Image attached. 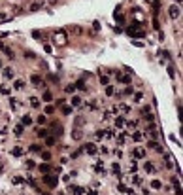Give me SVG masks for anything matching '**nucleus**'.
Listing matches in <instances>:
<instances>
[{"label": "nucleus", "instance_id": "nucleus-1", "mask_svg": "<svg viewBox=\"0 0 183 195\" xmlns=\"http://www.w3.org/2000/svg\"><path fill=\"white\" fill-rule=\"evenodd\" d=\"M94 172L98 174V176H106V174H108V170H106V163L102 161V159H96V161H94Z\"/></svg>", "mask_w": 183, "mask_h": 195}, {"label": "nucleus", "instance_id": "nucleus-2", "mask_svg": "<svg viewBox=\"0 0 183 195\" xmlns=\"http://www.w3.org/2000/svg\"><path fill=\"white\" fill-rule=\"evenodd\" d=\"M168 15H170V19H172V21L180 19V15H181V8H180V4H172V6L168 8Z\"/></svg>", "mask_w": 183, "mask_h": 195}, {"label": "nucleus", "instance_id": "nucleus-3", "mask_svg": "<svg viewBox=\"0 0 183 195\" xmlns=\"http://www.w3.org/2000/svg\"><path fill=\"white\" fill-rule=\"evenodd\" d=\"M81 150L87 153V156H96V153H98V146L94 144V142H87V144H83Z\"/></svg>", "mask_w": 183, "mask_h": 195}, {"label": "nucleus", "instance_id": "nucleus-4", "mask_svg": "<svg viewBox=\"0 0 183 195\" xmlns=\"http://www.w3.org/2000/svg\"><path fill=\"white\" fill-rule=\"evenodd\" d=\"M113 125H115V129H117V131L125 129V127H126V118L125 116H115L113 118Z\"/></svg>", "mask_w": 183, "mask_h": 195}, {"label": "nucleus", "instance_id": "nucleus-5", "mask_svg": "<svg viewBox=\"0 0 183 195\" xmlns=\"http://www.w3.org/2000/svg\"><path fill=\"white\" fill-rule=\"evenodd\" d=\"M66 191H70V195H85V188H81V186H74V184H68V189Z\"/></svg>", "mask_w": 183, "mask_h": 195}, {"label": "nucleus", "instance_id": "nucleus-6", "mask_svg": "<svg viewBox=\"0 0 183 195\" xmlns=\"http://www.w3.org/2000/svg\"><path fill=\"white\" fill-rule=\"evenodd\" d=\"M129 138H132L134 142H142L145 138V134H144V131H138V129H132V133L129 134Z\"/></svg>", "mask_w": 183, "mask_h": 195}, {"label": "nucleus", "instance_id": "nucleus-7", "mask_svg": "<svg viewBox=\"0 0 183 195\" xmlns=\"http://www.w3.org/2000/svg\"><path fill=\"white\" fill-rule=\"evenodd\" d=\"M8 102H10V108L13 110V112H17V110H19V108H21V106H23V102L19 101L17 97H11V95H10V101H8Z\"/></svg>", "mask_w": 183, "mask_h": 195}, {"label": "nucleus", "instance_id": "nucleus-8", "mask_svg": "<svg viewBox=\"0 0 183 195\" xmlns=\"http://www.w3.org/2000/svg\"><path fill=\"white\" fill-rule=\"evenodd\" d=\"M2 76H4V80H13L15 70L11 68V66H2Z\"/></svg>", "mask_w": 183, "mask_h": 195}, {"label": "nucleus", "instance_id": "nucleus-9", "mask_svg": "<svg viewBox=\"0 0 183 195\" xmlns=\"http://www.w3.org/2000/svg\"><path fill=\"white\" fill-rule=\"evenodd\" d=\"M145 148H142V146H138V148L132 150V157L134 159H145Z\"/></svg>", "mask_w": 183, "mask_h": 195}, {"label": "nucleus", "instance_id": "nucleus-10", "mask_svg": "<svg viewBox=\"0 0 183 195\" xmlns=\"http://www.w3.org/2000/svg\"><path fill=\"white\" fill-rule=\"evenodd\" d=\"M30 83H32L34 87H45V82H43L38 74H32V76H30Z\"/></svg>", "mask_w": 183, "mask_h": 195}, {"label": "nucleus", "instance_id": "nucleus-11", "mask_svg": "<svg viewBox=\"0 0 183 195\" xmlns=\"http://www.w3.org/2000/svg\"><path fill=\"white\" fill-rule=\"evenodd\" d=\"M25 129H27V127L23 125V123H17V125L13 127V137L15 138H21L23 134H25Z\"/></svg>", "mask_w": 183, "mask_h": 195}, {"label": "nucleus", "instance_id": "nucleus-12", "mask_svg": "<svg viewBox=\"0 0 183 195\" xmlns=\"http://www.w3.org/2000/svg\"><path fill=\"white\" fill-rule=\"evenodd\" d=\"M144 170H145L147 174H155V172H157V167L153 165V161H147V159H145V161H144Z\"/></svg>", "mask_w": 183, "mask_h": 195}, {"label": "nucleus", "instance_id": "nucleus-13", "mask_svg": "<svg viewBox=\"0 0 183 195\" xmlns=\"http://www.w3.org/2000/svg\"><path fill=\"white\" fill-rule=\"evenodd\" d=\"M142 184H144V178L140 174H136V172L130 174V186H142Z\"/></svg>", "mask_w": 183, "mask_h": 195}, {"label": "nucleus", "instance_id": "nucleus-14", "mask_svg": "<svg viewBox=\"0 0 183 195\" xmlns=\"http://www.w3.org/2000/svg\"><path fill=\"white\" fill-rule=\"evenodd\" d=\"M25 87H27V82H25V80H21V78H19V80H15V82H13L11 89H13V91H23Z\"/></svg>", "mask_w": 183, "mask_h": 195}, {"label": "nucleus", "instance_id": "nucleus-15", "mask_svg": "<svg viewBox=\"0 0 183 195\" xmlns=\"http://www.w3.org/2000/svg\"><path fill=\"white\" fill-rule=\"evenodd\" d=\"M29 104H30V108H34V110H40V106H42V99H38V97H30L29 99Z\"/></svg>", "mask_w": 183, "mask_h": 195}, {"label": "nucleus", "instance_id": "nucleus-16", "mask_svg": "<svg viewBox=\"0 0 183 195\" xmlns=\"http://www.w3.org/2000/svg\"><path fill=\"white\" fill-rule=\"evenodd\" d=\"M11 85H8V83H0V95H2V97H10L11 95Z\"/></svg>", "mask_w": 183, "mask_h": 195}, {"label": "nucleus", "instance_id": "nucleus-17", "mask_svg": "<svg viewBox=\"0 0 183 195\" xmlns=\"http://www.w3.org/2000/svg\"><path fill=\"white\" fill-rule=\"evenodd\" d=\"M111 172H113L115 178L121 176V163H119V161H113V163H111Z\"/></svg>", "mask_w": 183, "mask_h": 195}, {"label": "nucleus", "instance_id": "nucleus-18", "mask_svg": "<svg viewBox=\"0 0 183 195\" xmlns=\"http://www.w3.org/2000/svg\"><path fill=\"white\" fill-rule=\"evenodd\" d=\"M130 110H132V106H130V104H126V102H119V104H117V112L130 114Z\"/></svg>", "mask_w": 183, "mask_h": 195}, {"label": "nucleus", "instance_id": "nucleus-19", "mask_svg": "<svg viewBox=\"0 0 183 195\" xmlns=\"http://www.w3.org/2000/svg\"><path fill=\"white\" fill-rule=\"evenodd\" d=\"M147 148H149V150H155V152H159V153H162V146L159 144L157 140H149V142H147Z\"/></svg>", "mask_w": 183, "mask_h": 195}, {"label": "nucleus", "instance_id": "nucleus-20", "mask_svg": "<svg viewBox=\"0 0 183 195\" xmlns=\"http://www.w3.org/2000/svg\"><path fill=\"white\" fill-rule=\"evenodd\" d=\"M11 156L13 157H23L25 156V146H15V148L11 150Z\"/></svg>", "mask_w": 183, "mask_h": 195}, {"label": "nucleus", "instance_id": "nucleus-21", "mask_svg": "<svg viewBox=\"0 0 183 195\" xmlns=\"http://www.w3.org/2000/svg\"><path fill=\"white\" fill-rule=\"evenodd\" d=\"M81 106H83L85 110H96V108H98V102L94 101V99H91V101H87L85 104H81Z\"/></svg>", "mask_w": 183, "mask_h": 195}, {"label": "nucleus", "instance_id": "nucleus-22", "mask_svg": "<svg viewBox=\"0 0 183 195\" xmlns=\"http://www.w3.org/2000/svg\"><path fill=\"white\" fill-rule=\"evenodd\" d=\"M70 102H72V108H79V106L83 104V101H81V97H79V95H74V97L70 99Z\"/></svg>", "mask_w": 183, "mask_h": 195}, {"label": "nucleus", "instance_id": "nucleus-23", "mask_svg": "<svg viewBox=\"0 0 183 195\" xmlns=\"http://www.w3.org/2000/svg\"><path fill=\"white\" fill-rule=\"evenodd\" d=\"M117 129H104V140H113Z\"/></svg>", "mask_w": 183, "mask_h": 195}, {"label": "nucleus", "instance_id": "nucleus-24", "mask_svg": "<svg viewBox=\"0 0 183 195\" xmlns=\"http://www.w3.org/2000/svg\"><path fill=\"white\" fill-rule=\"evenodd\" d=\"M129 172H138V159H130L129 161Z\"/></svg>", "mask_w": 183, "mask_h": 195}, {"label": "nucleus", "instance_id": "nucleus-25", "mask_svg": "<svg viewBox=\"0 0 183 195\" xmlns=\"http://www.w3.org/2000/svg\"><path fill=\"white\" fill-rule=\"evenodd\" d=\"M55 40H57V44H59V46H64V42H66V34L62 32V30H59V32H57V36H55Z\"/></svg>", "mask_w": 183, "mask_h": 195}, {"label": "nucleus", "instance_id": "nucleus-26", "mask_svg": "<svg viewBox=\"0 0 183 195\" xmlns=\"http://www.w3.org/2000/svg\"><path fill=\"white\" fill-rule=\"evenodd\" d=\"M21 123H23V125H25V127H30V125H32V123H34V119L30 118L29 114H25V116L21 118Z\"/></svg>", "mask_w": 183, "mask_h": 195}, {"label": "nucleus", "instance_id": "nucleus-27", "mask_svg": "<svg viewBox=\"0 0 183 195\" xmlns=\"http://www.w3.org/2000/svg\"><path fill=\"white\" fill-rule=\"evenodd\" d=\"M104 87H106V89H104L106 97H115V87L113 85H110V83H108V85H104Z\"/></svg>", "mask_w": 183, "mask_h": 195}, {"label": "nucleus", "instance_id": "nucleus-28", "mask_svg": "<svg viewBox=\"0 0 183 195\" xmlns=\"http://www.w3.org/2000/svg\"><path fill=\"white\" fill-rule=\"evenodd\" d=\"M11 182H13L15 186H21V184H27L25 182V176H19V174H15L13 178H11Z\"/></svg>", "mask_w": 183, "mask_h": 195}, {"label": "nucleus", "instance_id": "nucleus-29", "mask_svg": "<svg viewBox=\"0 0 183 195\" xmlns=\"http://www.w3.org/2000/svg\"><path fill=\"white\" fill-rule=\"evenodd\" d=\"M151 189H162V182L159 178H153L151 180Z\"/></svg>", "mask_w": 183, "mask_h": 195}, {"label": "nucleus", "instance_id": "nucleus-30", "mask_svg": "<svg viewBox=\"0 0 183 195\" xmlns=\"http://www.w3.org/2000/svg\"><path fill=\"white\" fill-rule=\"evenodd\" d=\"M110 152L113 153V156L117 157V159H121V157H123V148H121V146H115V148H113V150H110Z\"/></svg>", "mask_w": 183, "mask_h": 195}, {"label": "nucleus", "instance_id": "nucleus-31", "mask_svg": "<svg viewBox=\"0 0 183 195\" xmlns=\"http://www.w3.org/2000/svg\"><path fill=\"white\" fill-rule=\"evenodd\" d=\"M134 102H136V104H140V102H144V93H142V91H138V93H136V91H134Z\"/></svg>", "mask_w": 183, "mask_h": 195}, {"label": "nucleus", "instance_id": "nucleus-32", "mask_svg": "<svg viewBox=\"0 0 183 195\" xmlns=\"http://www.w3.org/2000/svg\"><path fill=\"white\" fill-rule=\"evenodd\" d=\"M75 85V89H79V91H87V85H85V80H78V82L74 83Z\"/></svg>", "mask_w": 183, "mask_h": 195}, {"label": "nucleus", "instance_id": "nucleus-33", "mask_svg": "<svg viewBox=\"0 0 183 195\" xmlns=\"http://www.w3.org/2000/svg\"><path fill=\"white\" fill-rule=\"evenodd\" d=\"M43 182H45V184H49V186H57V178H51L49 174H45V176H43Z\"/></svg>", "mask_w": 183, "mask_h": 195}, {"label": "nucleus", "instance_id": "nucleus-34", "mask_svg": "<svg viewBox=\"0 0 183 195\" xmlns=\"http://www.w3.org/2000/svg\"><path fill=\"white\" fill-rule=\"evenodd\" d=\"M98 82H100L102 85H108V83H110V78H108V74H100V72H98Z\"/></svg>", "mask_w": 183, "mask_h": 195}, {"label": "nucleus", "instance_id": "nucleus-35", "mask_svg": "<svg viewBox=\"0 0 183 195\" xmlns=\"http://www.w3.org/2000/svg\"><path fill=\"white\" fill-rule=\"evenodd\" d=\"M36 134H38L40 138H45L47 134H49V131H47V129H43V127H38V129H36Z\"/></svg>", "mask_w": 183, "mask_h": 195}, {"label": "nucleus", "instance_id": "nucleus-36", "mask_svg": "<svg viewBox=\"0 0 183 195\" xmlns=\"http://www.w3.org/2000/svg\"><path fill=\"white\" fill-rule=\"evenodd\" d=\"M94 140H96V142H102V140H104V129H98L96 133H94Z\"/></svg>", "mask_w": 183, "mask_h": 195}, {"label": "nucleus", "instance_id": "nucleus-37", "mask_svg": "<svg viewBox=\"0 0 183 195\" xmlns=\"http://www.w3.org/2000/svg\"><path fill=\"white\" fill-rule=\"evenodd\" d=\"M38 170H40V172H43V174H47L51 170V167L47 165V163H42V165H38Z\"/></svg>", "mask_w": 183, "mask_h": 195}, {"label": "nucleus", "instance_id": "nucleus-38", "mask_svg": "<svg viewBox=\"0 0 183 195\" xmlns=\"http://www.w3.org/2000/svg\"><path fill=\"white\" fill-rule=\"evenodd\" d=\"M117 80L121 83H125V85H129L130 83V76H123V74H117Z\"/></svg>", "mask_w": 183, "mask_h": 195}, {"label": "nucleus", "instance_id": "nucleus-39", "mask_svg": "<svg viewBox=\"0 0 183 195\" xmlns=\"http://www.w3.org/2000/svg\"><path fill=\"white\" fill-rule=\"evenodd\" d=\"M42 101H43V102H51V101H53V95H51V91H45V93L42 95Z\"/></svg>", "mask_w": 183, "mask_h": 195}, {"label": "nucleus", "instance_id": "nucleus-40", "mask_svg": "<svg viewBox=\"0 0 183 195\" xmlns=\"http://www.w3.org/2000/svg\"><path fill=\"white\" fill-rule=\"evenodd\" d=\"M81 137H83V133L79 129H74V133H72V138L74 140H81Z\"/></svg>", "mask_w": 183, "mask_h": 195}, {"label": "nucleus", "instance_id": "nucleus-41", "mask_svg": "<svg viewBox=\"0 0 183 195\" xmlns=\"http://www.w3.org/2000/svg\"><path fill=\"white\" fill-rule=\"evenodd\" d=\"M29 150H30V152H34V153H40V152H42V146H40V144H30Z\"/></svg>", "mask_w": 183, "mask_h": 195}, {"label": "nucleus", "instance_id": "nucleus-42", "mask_svg": "<svg viewBox=\"0 0 183 195\" xmlns=\"http://www.w3.org/2000/svg\"><path fill=\"white\" fill-rule=\"evenodd\" d=\"M64 91H66L68 95H74V93H75V85H74V83H68V85L64 87Z\"/></svg>", "mask_w": 183, "mask_h": 195}, {"label": "nucleus", "instance_id": "nucleus-43", "mask_svg": "<svg viewBox=\"0 0 183 195\" xmlns=\"http://www.w3.org/2000/svg\"><path fill=\"white\" fill-rule=\"evenodd\" d=\"M25 167H27L29 170H32V169H36V163H34L32 159H27V161H25Z\"/></svg>", "mask_w": 183, "mask_h": 195}, {"label": "nucleus", "instance_id": "nucleus-44", "mask_svg": "<svg viewBox=\"0 0 183 195\" xmlns=\"http://www.w3.org/2000/svg\"><path fill=\"white\" fill-rule=\"evenodd\" d=\"M164 167H166V169H172V167H174V159L170 157V156L164 159Z\"/></svg>", "mask_w": 183, "mask_h": 195}, {"label": "nucleus", "instance_id": "nucleus-45", "mask_svg": "<svg viewBox=\"0 0 183 195\" xmlns=\"http://www.w3.org/2000/svg\"><path fill=\"white\" fill-rule=\"evenodd\" d=\"M98 153H102V156H108V153H110V148H108V146H98Z\"/></svg>", "mask_w": 183, "mask_h": 195}, {"label": "nucleus", "instance_id": "nucleus-46", "mask_svg": "<svg viewBox=\"0 0 183 195\" xmlns=\"http://www.w3.org/2000/svg\"><path fill=\"white\" fill-rule=\"evenodd\" d=\"M144 119H145L147 123H153L155 121V114H151V112L149 114H144Z\"/></svg>", "mask_w": 183, "mask_h": 195}, {"label": "nucleus", "instance_id": "nucleus-47", "mask_svg": "<svg viewBox=\"0 0 183 195\" xmlns=\"http://www.w3.org/2000/svg\"><path fill=\"white\" fill-rule=\"evenodd\" d=\"M36 123H38V125H45V123H47V116H38L36 118Z\"/></svg>", "mask_w": 183, "mask_h": 195}, {"label": "nucleus", "instance_id": "nucleus-48", "mask_svg": "<svg viewBox=\"0 0 183 195\" xmlns=\"http://www.w3.org/2000/svg\"><path fill=\"white\" fill-rule=\"evenodd\" d=\"M132 93H134V87H132V85H130V83H129V85L125 87V91H123L121 95H132Z\"/></svg>", "mask_w": 183, "mask_h": 195}, {"label": "nucleus", "instance_id": "nucleus-49", "mask_svg": "<svg viewBox=\"0 0 183 195\" xmlns=\"http://www.w3.org/2000/svg\"><path fill=\"white\" fill-rule=\"evenodd\" d=\"M42 6H43V2L40 0L38 4H32V6H30V10H32V11H38V10H42Z\"/></svg>", "mask_w": 183, "mask_h": 195}, {"label": "nucleus", "instance_id": "nucleus-50", "mask_svg": "<svg viewBox=\"0 0 183 195\" xmlns=\"http://www.w3.org/2000/svg\"><path fill=\"white\" fill-rule=\"evenodd\" d=\"M159 57L164 61V59H168V57H170V55H168V51H166V49H161V51H159Z\"/></svg>", "mask_w": 183, "mask_h": 195}, {"label": "nucleus", "instance_id": "nucleus-51", "mask_svg": "<svg viewBox=\"0 0 183 195\" xmlns=\"http://www.w3.org/2000/svg\"><path fill=\"white\" fill-rule=\"evenodd\" d=\"M40 153H42V159H43V161H49V159H51V153H49V152H43V150H42Z\"/></svg>", "mask_w": 183, "mask_h": 195}, {"label": "nucleus", "instance_id": "nucleus-52", "mask_svg": "<svg viewBox=\"0 0 183 195\" xmlns=\"http://www.w3.org/2000/svg\"><path fill=\"white\" fill-rule=\"evenodd\" d=\"M72 112H74V108H72V106H64V108H62V114H66V116H70Z\"/></svg>", "mask_w": 183, "mask_h": 195}, {"label": "nucleus", "instance_id": "nucleus-53", "mask_svg": "<svg viewBox=\"0 0 183 195\" xmlns=\"http://www.w3.org/2000/svg\"><path fill=\"white\" fill-rule=\"evenodd\" d=\"M85 193L87 195H98V189L96 188H89V189H85Z\"/></svg>", "mask_w": 183, "mask_h": 195}, {"label": "nucleus", "instance_id": "nucleus-54", "mask_svg": "<svg viewBox=\"0 0 183 195\" xmlns=\"http://www.w3.org/2000/svg\"><path fill=\"white\" fill-rule=\"evenodd\" d=\"M45 144H47V146H53V144H55V138H53V137H45Z\"/></svg>", "mask_w": 183, "mask_h": 195}, {"label": "nucleus", "instance_id": "nucleus-55", "mask_svg": "<svg viewBox=\"0 0 183 195\" xmlns=\"http://www.w3.org/2000/svg\"><path fill=\"white\" fill-rule=\"evenodd\" d=\"M53 112H55V106L47 104V106H45V114H53Z\"/></svg>", "mask_w": 183, "mask_h": 195}, {"label": "nucleus", "instance_id": "nucleus-56", "mask_svg": "<svg viewBox=\"0 0 183 195\" xmlns=\"http://www.w3.org/2000/svg\"><path fill=\"white\" fill-rule=\"evenodd\" d=\"M149 112H151V106H147V104L142 106V114H149Z\"/></svg>", "mask_w": 183, "mask_h": 195}, {"label": "nucleus", "instance_id": "nucleus-57", "mask_svg": "<svg viewBox=\"0 0 183 195\" xmlns=\"http://www.w3.org/2000/svg\"><path fill=\"white\" fill-rule=\"evenodd\" d=\"M43 49H45V51H47V53H51V51H53V47H51V46H49V44H45V46H43Z\"/></svg>", "mask_w": 183, "mask_h": 195}, {"label": "nucleus", "instance_id": "nucleus-58", "mask_svg": "<svg viewBox=\"0 0 183 195\" xmlns=\"http://www.w3.org/2000/svg\"><path fill=\"white\" fill-rule=\"evenodd\" d=\"M115 19H117V23H123V21H125V17H123V15H119V13L115 15Z\"/></svg>", "mask_w": 183, "mask_h": 195}, {"label": "nucleus", "instance_id": "nucleus-59", "mask_svg": "<svg viewBox=\"0 0 183 195\" xmlns=\"http://www.w3.org/2000/svg\"><path fill=\"white\" fill-rule=\"evenodd\" d=\"M140 191H142V193H144V195H149V193H151V191H149V188H142V189H140Z\"/></svg>", "mask_w": 183, "mask_h": 195}, {"label": "nucleus", "instance_id": "nucleus-60", "mask_svg": "<svg viewBox=\"0 0 183 195\" xmlns=\"http://www.w3.org/2000/svg\"><path fill=\"white\" fill-rule=\"evenodd\" d=\"M168 74H170V78H174V68L172 66H168Z\"/></svg>", "mask_w": 183, "mask_h": 195}, {"label": "nucleus", "instance_id": "nucleus-61", "mask_svg": "<svg viewBox=\"0 0 183 195\" xmlns=\"http://www.w3.org/2000/svg\"><path fill=\"white\" fill-rule=\"evenodd\" d=\"M0 49H4V44L2 42H0Z\"/></svg>", "mask_w": 183, "mask_h": 195}, {"label": "nucleus", "instance_id": "nucleus-62", "mask_svg": "<svg viewBox=\"0 0 183 195\" xmlns=\"http://www.w3.org/2000/svg\"><path fill=\"white\" fill-rule=\"evenodd\" d=\"M0 19H4V13H0Z\"/></svg>", "mask_w": 183, "mask_h": 195}, {"label": "nucleus", "instance_id": "nucleus-63", "mask_svg": "<svg viewBox=\"0 0 183 195\" xmlns=\"http://www.w3.org/2000/svg\"><path fill=\"white\" fill-rule=\"evenodd\" d=\"M176 4H181V0H176Z\"/></svg>", "mask_w": 183, "mask_h": 195}, {"label": "nucleus", "instance_id": "nucleus-64", "mask_svg": "<svg viewBox=\"0 0 183 195\" xmlns=\"http://www.w3.org/2000/svg\"><path fill=\"white\" fill-rule=\"evenodd\" d=\"M0 68H2V61H0Z\"/></svg>", "mask_w": 183, "mask_h": 195}]
</instances>
